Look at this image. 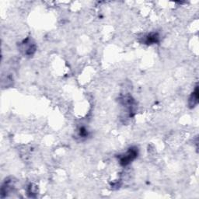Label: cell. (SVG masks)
Returning a JSON list of instances; mask_svg holds the SVG:
<instances>
[{"label":"cell","instance_id":"1","mask_svg":"<svg viewBox=\"0 0 199 199\" xmlns=\"http://www.w3.org/2000/svg\"><path fill=\"white\" fill-rule=\"evenodd\" d=\"M138 156V149L136 148H131L125 154L120 157V164L122 166H127L132 163Z\"/></svg>","mask_w":199,"mask_h":199},{"label":"cell","instance_id":"3","mask_svg":"<svg viewBox=\"0 0 199 199\" xmlns=\"http://www.w3.org/2000/svg\"><path fill=\"white\" fill-rule=\"evenodd\" d=\"M198 87H196L195 88V91L193 93V94H192L190 100H189V102H190V106L191 107H195V106L198 104Z\"/></svg>","mask_w":199,"mask_h":199},{"label":"cell","instance_id":"2","mask_svg":"<svg viewBox=\"0 0 199 199\" xmlns=\"http://www.w3.org/2000/svg\"><path fill=\"white\" fill-rule=\"evenodd\" d=\"M159 40V35L156 33H151L148 34L146 37V43L151 45V44H154L158 42Z\"/></svg>","mask_w":199,"mask_h":199}]
</instances>
